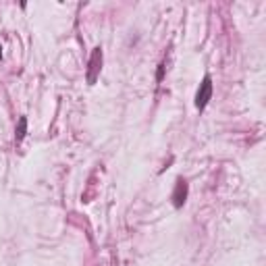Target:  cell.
I'll list each match as a JSON object with an SVG mask.
<instances>
[{
	"mask_svg": "<svg viewBox=\"0 0 266 266\" xmlns=\"http://www.w3.org/2000/svg\"><path fill=\"white\" fill-rule=\"evenodd\" d=\"M100 71H102V48L98 46V48H94L90 63H87V83H96Z\"/></svg>",
	"mask_w": 266,
	"mask_h": 266,
	"instance_id": "7a4b0ae2",
	"label": "cell"
},
{
	"mask_svg": "<svg viewBox=\"0 0 266 266\" xmlns=\"http://www.w3.org/2000/svg\"><path fill=\"white\" fill-rule=\"evenodd\" d=\"M25 133H27V119L25 117H21L19 119V125H17V141H21L23 137H25Z\"/></svg>",
	"mask_w": 266,
	"mask_h": 266,
	"instance_id": "277c9868",
	"label": "cell"
},
{
	"mask_svg": "<svg viewBox=\"0 0 266 266\" xmlns=\"http://www.w3.org/2000/svg\"><path fill=\"white\" fill-rule=\"evenodd\" d=\"M210 98H212V79H210V75H206L198 87V92H196V109L204 111L210 102Z\"/></svg>",
	"mask_w": 266,
	"mask_h": 266,
	"instance_id": "6da1fadb",
	"label": "cell"
},
{
	"mask_svg": "<svg viewBox=\"0 0 266 266\" xmlns=\"http://www.w3.org/2000/svg\"><path fill=\"white\" fill-rule=\"evenodd\" d=\"M0 59H3V46H0Z\"/></svg>",
	"mask_w": 266,
	"mask_h": 266,
	"instance_id": "5b68a950",
	"label": "cell"
},
{
	"mask_svg": "<svg viewBox=\"0 0 266 266\" xmlns=\"http://www.w3.org/2000/svg\"><path fill=\"white\" fill-rule=\"evenodd\" d=\"M187 193H189L187 183H185L183 179H177V183H175V191H173V196H171L173 206H175V208H181V206L185 204V200H187Z\"/></svg>",
	"mask_w": 266,
	"mask_h": 266,
	"instance_id": "3957f363",
	"label": "cell"
}]
</instances>
